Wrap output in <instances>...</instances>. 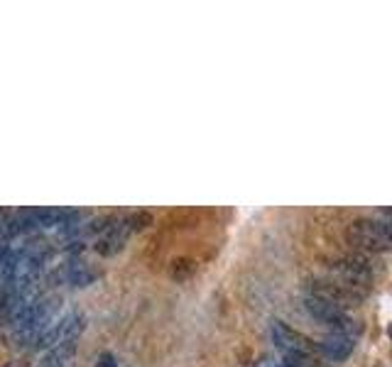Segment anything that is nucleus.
I'll return each instance as SVG.
<instances>
[{
    "instance_id": "obj_4",
    "label": "nucleus",
    "mask_w": 392,
    "mask_h": 367,
    "mask_svg": "<svg viewBox=\"0 0 392 367\" xmlns=\"http://www.w3.org/2000/svg\"><path fill=\"white\" fill-rule=\"evenodd\" d=\"M272 340H274V345L284 352V355H312V357H316V350H318V347L314 345L307 336L292 331V328L284 326L282 321L272 323Z\"/></svg>"
},
{
    "instance_id": "obj_9",
    "label": "nucleus",
    "mask_w": 392,
    "mask_h": 367,
    "mask_svg": "<svg viewBox=\"0 0 392 367\" xmlns=\"http://www.w3.org/2000/svg\"><path fill=\"white\" fill-rule=\"evenodd\" d=\"M76 352V340H62L57 347L47 352V357L42 360V367H64L69 365V360Z\"/></svg>"
},
{
    "instance_id": "obj_6",
    "label": "nucleus",
    "mask_w": 392,
    "mask_h": 367,
    "mask_svg": "<svg viewBox=\"0 0 392 367\" xmlns=\"http://www.w3.org/2000/svg\"><path fill=\"white\" fill-rule=\"evenodd\" d=\"M127 235H130V228L125 225V220H120V223L111 225V228L106 230V235H103V238L96 243V252L103 254V257H111V254H118L122 247H125Z\"/></svg>"
},
{
    "instance_id": "obj_1",
    "label": "nucleus",
    "mask_w": 392,
    "mask_h": 367,
    "mask_svg": "<svg viewBox=\"0 0 392 367\" xmlns=\"http://www.w3.org/2000/svg\"><path fill=\"white\" fill-rule=\"evenodd\" d=\"M346 238L363 252H385L392 250V220L358 218L346 228Z\"/></svg>"
},
{
    "instance_id": "obj_10",
    "label": "nucleus",
    "mask_w": 392,
    "mask_h": 367,
    "mask_svg": "<svg viewBox=\"0 0 392 367\" xmlns=\"http://www.w3.org/2000/svg\"><path fill=\"white\" fill-rule=\"evenodd\" d=\"M194 272H196V262L189 257L174 259V262H172V269H169L172 279H189Z\"/></svg>"
},
{
    "instance_id": "obj_7",
    "label": "nucleus",
    "mask_w": 392,
    "mask_h": 367,
    "mask_svg": "<svg viewBox=\"0 0 392 367\" xmlns=\"http://www.w3.org/2000/svg\"><path fill=\"white\" fill-rule=\"evenodd\" d=\"M353 345H356V343H353L351 336H346V333H331V336H326L318 343V350H321L328 360L343 362V360H348V355L353 352Z\"/></svg>"
},
{
    "instance_id": "obj_11",
    "label": "nucleus",
    "mask_w": 392,
    "mask_h": 367,
    "mask_svg": "<svg viewBox=\"0 0 392 367\" xmlns=\"http://www.w3.org/2000/svg\"><path fill=\"white\" fill-rule=\"evenodd\" d=\"M18 233H20V225H18V220H15V218H3V220H0V250H3L5 243H8V240H13Z\"/></svg>"
},
{
    "instance_id": "obj_3",
    "label": "nucleus",
    "mask_w": 392,
    "mask_h": 367,
    "mask_svg": "<svg viewBox=\"0 0 392 367\" xmlns=\"http://www.w3.org/2000/svg\"><path fill=\"white\" fill-rule=\"evenodd\" d=\"M309 294L318 296L323 301H331L341 308L356 306L358 303V289H353L351 284L341 282V279H312L309 282Z\"/></svg>"
},
{
    "instance_id": "obj_8",
    "label": "nucleus",
    "mask_w": 392,
    "mask_h": 367,
    "mask_svg": "<svg viewBox=\"0 0 392 367\" xmlns=\"http://www.w3.org/2000/svg\"><path fill=\"white\" fill-rule=\"evenodd\" d=\"M64 277L71 287H88L98 279V272L83 259H71V262L64 264Z\"/></svg>"
},
{
    "instance_id": "obj_2",
    "label": "nucleus",
    "mask_w": 392,
    "mask_h": 367,
    "mask_svg": "<svg viewBox=\"0 0 392 367\" xmlns=\"http://www.w3.org/2000/svg\"><path fill=\"white\" fill-rule=\"evenodd\" d=\"M304 308H307V311L312 313V318H316L318 323L333 328V333H346V336H353L356 331H360V326H358L356 318H353L346 308L336 306V303H331V301H323V298L307 294V298H304Z\"/></svg>"
},
{
    "instance_id": "obj_12",
    "label": "nucleus",
    "mask_w": 392,
    "mask_h": 367,
    "mask_svg": "<svg viewBox=\"0 0 392 367\" xmlns=\"http://www.w3.org/2000/svg\"><path fill=\"white\" fill-rule=\"evenodd\" d=\"M125 220V225L130 228V233L132 230H142V228H147V225L152 223V215L147 213V210H137V213H132V215H127V218H122Z\"/></svg>"
},
{
    "instance_id": "obj_13",
    "label": "nucleus",
    "mask_w": 392,
    "mask_h": 367,
    "mask_svg": "<svg viewBox=\"0 0 392 367\" xmlns=\"http://www.w3.org/2000/svg\"><path fill=\"white\" fill-rule=\"evenodd\" d=\"M98 367H118V362L111 352H101V355H98Z\"/></svg>"
},
{
    "instance_id": "obj_14",
    "label": "nucleus",
    "mask_w": 392,
    "mask_h": 367,
    "mask_svg": "<svg viewBox=\"0 0 392 367\" xmlns=\"http://www.w3.org/2000/svg\"><path fill=\"white\" fill-rule=\"evenodd\" d=\"M64 367H69V365H64Z\"/></svg>"
},
{
    "instance_id": "obj_5",
    "label": "nucleus",
    "mask_w": 392,
    "mask_h": 367,
    "mask_svg": "<svg viewBox=\"0 0 392 367\" xmlns=\"http://www.w3.org/2000/svg\"><path fill=\"white\" fill-rule=\"evenodd\" d=\"M333 269H336L338 279L346 284H351L353 289L358 287H368L372 282V272H370V264L365 262L363 257H338L333 262Z\"/></svg>"
}]
</instances>
